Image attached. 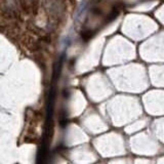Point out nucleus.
Returning a JSON list of instances; mask_svg holds the SVG:
<instances>
[]
</instances>
